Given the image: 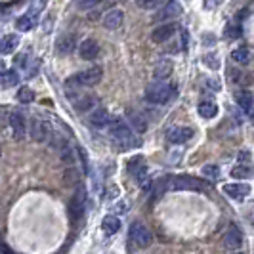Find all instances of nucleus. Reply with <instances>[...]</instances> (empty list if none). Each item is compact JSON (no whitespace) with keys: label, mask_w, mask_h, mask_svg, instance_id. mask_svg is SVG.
I'll use <instances>...</instances> for the list:
<instances>
[{"label":"nucleus","mask_w":254,"mask_h":254,"mask_svg":"<svg viewBox=\"0 0 254 254\" xmlns=\"http://www.w3.org/2000/svg\"><path fill=\"white\" fill-rule=\"evenodd\" d=\"M159 188L163 191L170 190V191H199V193H204V191H210V184L204 182V180L193 178V176H170L165 182H161Z\"/></svg>","instance_id":"1"},{"label":"nucleus","mask_w":254,"mask_h":254,"mask_svg":"<svg viewBox=\"0 0 254 254\" xmlns=\"http://www.w3.org/2000/svg\"><path fill=\"white\" fill-rule=\"evenodd\" d=\"M176 92H178V88L172 82L153 80L151 84H147V88H145V100L151 103H157V105H165L170 100H174Z\"/></svg>","instance_id":"2"},{"label":"nucleus","mask_w":254,"mask_h":254,"mask_svg":"<svg viewBox=\"0 0 254 254\" xmlns=\"http://www.w3.org/2000/svg\"><path fill=\"white\" fill-rule=\"evenodd\" d=\"M109 136H111V141H113V145L119 151H127V149H132V147H138L141 143L140 138L134 136V132L121 121H117L111 127Z\"/></svg>","instance_id":"3"},{"label":"nucleus","mask_w":254,"mask_h":254,"mask_svg":"<svg viewBox=\"0 0 254 254\" xmlns=\"http://www.w3.org/2000/svg\"><path fill=\"white\" fill-rule=\"evenodd\" d=\"M103 76V71L102 67H98V65H94V67H90L86 71H80V73H76V75L69 76L67 78V88L71 86H96L100 80H102Z\"/></svg>","instance_id":"4"},{"label":"nucleus","mask_w":254,"mask_h":254,"mask_svg":"<svg viewBox=\"0 0 254 254\" xmlns=\"http://www.w3.org/2000/svg\"><path fill=\"white\" fill-rule=\"evenodd\" d=\"M130 239L136 243L138 249H145V247L151 245L153 235H151V231L147 229V226L138 220V222H134V224L130 226Z\"/></svg>","instance_id":"5"},{"label":"nucleus","mask_w":254,"mask_h":254,"mask_svg":"<svg viewBox=\"0 0 254 254\" xmlns=\"http://www.w3.org/2000/svg\"><path fill=\"white\" fill-rule=\"evenodd\" d=\"M86 210V190L84 188H76V191L71 197V203H69V214L73 222H78L82 214Z\"/></svg>","instance_id":"6"},{"label":"nucleus","mask_w":254,"mask_h":254,"mask_svg":"<svg viewBox=\"0 0 254 254\" xmlns=\"http://www.w3.org/2000/svg\"><path fill=\"white\" fill-rule=\"evenodd\" d=\"M191 138H193V128L190 127H172L166 132V140L170 143H176V145L186 143Z\"/></svg>","instance_id":"7"},{"label":"nucleus","mask_w":254,"mask_h":254,"mask_svg":"<svg viewBox=\"0 0 254 254\" xmlns=\"http://www.w3.org/2000/svg\"><path fill=\"white\" fill-rule=\"evenodd\" d=\"M241 245H243V231L235 224H231L229 229L226 231V235H224V247L229 249V251H237Z\"/></svg>","instance_id":"8"},{"label":"nucleus","mask_w":254,"mask_h":254,"mask_svg":"<svg viewBox=\"0 0 254 254\" xmlns=\"http://www.w3.org/2000/svg\"><path fill=\"white\" fill-rule=\"evenodd\" d=\"M176 31H178L176 23H165V25L153 29L151 40L153 42H157V44H163V42H166V40H170V38L174 37V35H176Z\"/></svg>","instance_id":"9"},{"label":"nucleus","mask_w":254,"mask_h":254,"mask_svg":"<svg viewBox=\"0 0 254 254\" xmlns=\"http://www.w3.org/2000/svg\"><path fill=\"white\" fill-rule=\"evenodd\" d=\"M98 54H100V46H98V42H96V40L86 38V40H82V42H80V46H78V56H80L84 62H92V60H96V58H98Z\"/></svg>","instance_id":"10"},{"label":"nucleus","mask_w":254,"mask_h":254,"mask_svg":"<svg viewBox=\"0 0 254 254\" xmlns=\"http://www.w3.org/2000/svg\"><path fill=\"white\" fill-rule=\"evenodd\" d=\"M10 128L15 140H23L25 138V117L19 111H12L10 113Z\"/></svg>","instance_id":"11"},{"label":"nucleus","mask_w":254,"mask_h":254,"mask_svg":"<svg viewBox=\"0 0 254 254\" xmlns=\"http://www.w3.org/2000/svg\"><path fill=\"white\" fill-rule=\"evenodd\" d=\"M88 123L94 128H103L111 123V117H109V111L103 109V107H96L92 109V113L88 115Z\"/></svg>","instance_id":"12"},{"label":"nucleus","mask_w":254,"mask_h":254,"mask_svg":"<svg viewBox=\"0 0 254 254\" xmlns=\"http://www.w3.org/2000/svg\"><path fill=\"white\" fill-rule=\"evenodd\" d=\"M76 48V38L75 35H62V37L58 38V42H56V52L60 54V56H69V54H73Z\"/></svg>","instance_id":"13"},{"label":"nucleus","mask_w":254,"mask_h":254,"mask_svg":"<svg viewBox=\"0 0 254 254\" xmlns=\"http://www.w3.org/2000/svg\"><path fill=\"white\" fill-rule=\"evenodd\" d=\"M182 12H184V10H182V6H180L176 0H168V2L165 4V8H163L161 12L157 13V17H155V19H157V21H165V19H176V17H178Z\"/></svg>","instance_id":"14"},{"label":"nucleus","mask_w":254,"mask_h":254,"mask_svg":"<svg viewBox=\"0 0 254 254\" xmlns=\"http://www.w3.org/2000/svg\"><path fill=\"white\" fill-rule=\"evenodd\" d=\"M123 21H125V13H123V10H117V8L109 10L102 19L103 27H105V29H111V31L119 29V27L123 25Z\"/></svg>","instance_id":"15"},{"label":"nucleus","mask_w":254,"mask_h":254,"mask_svg":"<svg viewBox=\"0 0 254 254\" xmlns=\"http://www.w3.org/2000/svg\"><path fill=\"white\" fill-rule=\"evenodd\" d=\"M48 134H50L48 125L44 121L33 119V123H31V138L35 141H46L48 140Z\"/></svg>","instance_id":"16"},{"label":"nucleus","mask_w":254,"mask_h":254,"mask_svg":"<svg viewBox=\"0 0 254 254\" xmlns=\"http://www.w3.org/2000/svg\"><path fill=\"white\" fill-rule=\"evenodd\" d=\"M224 193L229 195L231 199H245L249 193H251V186H247V184H226L224 186Z\"/></svg>","instance_id":"17"},{"label":"nucleus","mask_w":254,"mask_h":254,"mask_svg":"<svg viewBox=\"0 0 254 254\" xmlns=\"http://www.w3.org/2000/svg\"><path fill=\"white\" fill-rule=\"evenodd\" d=\"M172 62L170 60H166V58H163V60H159L157 64H155V69H153V75H155V78L157 80H166L168 76L172 75Z\"/></svg>","instance_id":"18"},{"label":"nucleus","mask_w":254,"mask_h":254,"mask_svg":"<svg viewBox=\"0 0 254 254\" xmlns=\"http://www.w3.org/2000/svg\"><path fill=\"white\" fill-rule=\"evenodd\" d=\"M128 121H130V125H132V130H136V132H145L147 130V119L143 117V115L140 113V111H134V109H130L127 113Z\"/></svg>","instance_id":"19"},{"label":"nucleus","mask_w":254,"mask_h":254,"mask_svg":"<svg viewBox=\"0 0 254 254\" xmlns=\"http://www.w3.org/2000/svg\"><path fill=\"white\" fill-rule=\"evenodd\" d=\"M235 102H237V105L241 107L243 111L251 113V111H253V105H254V96L249 92V90H239V92L235 94Z\"/></svg>","instance_id":"20"},{"label":"nucleus","mask_w":254,"mask_h":254,"mask_svg":"<svg viewBox=\"0 0 254 254\" xmlns=\"http://www.w3.org/2000/svg\"><path fill=\"white\" fill-rule=\"evenodd\" d=\"M17 46H19V35H8V37L2 38V42H0V54L8 56V54H12Z\"/></svg>","instance_id":"21"},{"label":"nucleus","mask_w":254,"mask_h":254,"mask_svg":"<svg viewBox=\"0 0 254 254\" xmlns=\"http://www.w3.org/2000/svg\"><path fill=\"white\" fill-rule=\"evenodd\" d=\"M231 60H233L235 64H239V65L251 64V52H249V48H245V46H241V48H235V50L231 52Z\"/></svg>","instance_id":"22"},{"label":"nucleus","mask_w":254,"mask_h":254,"mask_svg":"<svg viewBox=\"0 0 254 254\" xmlns=\"http://www.w3.org/2000/svg\"><path fill=\"white\" fill-rule=\"evenodd\" d=\"M199 115L203 119H214L218 115V105L214 102H201L199 103Z\"/></svg>","instance_id":"23"},{"label":"nucleus","mask_w":254,"mask_h":254,"mask_svg":"<svg viewBox=\"0 0 254 254\" xmlns=\"http://www.w3.org/2000/svg\"><path fill=\"white\" fill-rule=\"evenodd\" d=\"M102 228L107 235H113V233H117L121 229V220L117 216H105L102 222Z\"/></svg>","instance_id":"24"},{"label":"nucleus","mask_w":254,"mask_h":254,"mask_svg":"<svg viewBox=\"0 0 254 254\" xmlns=\"http://www.w3.org/2000/svg\"><path fill=\"white\" fill-rule=\"evenodd\" d=\"M254 174V168L253 166H245V165H237L231 168V176L237 180H245V178H251Z\"/></svg>","instance_id":"25"},{"label":"nucleus","mask_w":254,"mask_h":254,"mask_svg":"<svg viewBox=\"0 0 254 254\" xmlns=\"http://www.w3.org/2000/svg\"><path fill=\"white\" fill-rule=\"evenodd\" d=\"M19 82V75L15 73V71H4L2 76H0V84L4 86V88H12Z\"/></svg>","instance_id":"26"},{"label":"nucleus","mask_w":254,"mask_h":254,"mask_svg":"<svg viewBox=\"0 0 254 254\" xmlns=\"http://www.w3.org/2000/svg\"><path fill=\"white\" fill-rule=\"evenodd\" d=\"M228 76L231 82H241V84H249V82H251V75L243 73L239 69H233V67L228 71Z\"/></svg>","instance_id":"27"},{"label":"nucleus","mask_w":254,"mask_h":254,"mask_svg":"<svg viewBox=\"0 0 254 254\" xmlns=\"http://www.w3.org/2000/svg\"><path fill=\"white\" fill-rule=\"evenodd\" d=\"M35 23H37V19L31 17L29 13H25V15H21V17L15 21V27H17V31H31V29L35 27Z\"/></svg>","instance_id":"28"},{"label":"nucleus","mask_w":254,"mask_h":254,"mask_svg":"<svg viewBox=\"0 0 254 254\" xmlns=\"http://www.w3.org/2000/svg\"><path fill=\"white\" fill-rule=\"evenodd\" d=\"M94 105H96V100L90 96H82L80 100H75V107L78 111H90Z\"/></svg>","instance_id":"29"},{"label":"nucleus","mask_w":254,"mask_h":254,"mask_svg":"<svg viewBox=\"0 0 254 254\" xmlns=\"http://www.w3.org/2000/svg\"><path fill=\"white\" fill-rule=\"evenodd\" d=\"M35 100V92L29 88V86H21L19 92H17V102L21 103H31Z\"/></svg>","instance_id":"30"},{"label":"nucleus","mask_w":254,"mask_h":254,"mask_svg":"<svg viewBox=\"0 0 254 254\" xmlns=\"http://www.w3.org/2000/svg\"><path fill=\"white\" fill-rule=\"evenodd\" d=\"M46 2H48V0H33V4H31V8H29V15L37 19L38 15H40V12L46 8Z\"/></svg>","instance_id":"31"},{"label":"nucleus","mask_w":254,"mask_h":254,"mask_svg":"<svg viewBox=\"0 0 254 254\" xmlns=\"http://www.w3.org/2000/svg\"><path fill=\"white\" fill-rule=\"evenodd\" d=\"M136 4L140 6L141 10H155L163 4V0H136Z\"/></svg>","instance_id":"32"},{"label":"nucleus","mask_w":254,"mask_h":254,"mask_svg":"<svg viewBox=\"0 0 254 254\" xmlns=\"http://www.w3.org/2000/svg\"><path fill=\"white\" fill-rule=\"evenodd\" d=\"M203 174L210 180H218V176H220V168H218L216 165H206V166H203Z\"/></svg>","instance_id":"33"},{"label":"nucleus","mask_w":254,"mask_h":254,"mask_svg":"<svg viewBox=\"0 0 254 254\" xmlns=\"http://www.w3.org/2000/svg\"><path fill=\"white\" fill-rule=\"evenodd\" d=\"M100 2H102V0H75V4L78 10H90V8L98 6Z\"/></svg>","instance_id":"34"},{"label":"nucleus","mask_w":254,"mask_h":254,"mask_svg":"<svg viewBox=\"0 0 254 254\" xmlns=\"http://www.w3.org/2000/svg\"><path fill=\"white\" fill-rule=\"evenodd\" d=\"M204 64H208L210 69H218L220 67V60H218L214 54H206L204 56Z\"/></svg>","instance_id":"35"},{"label":"nucleus","mask_w":254,"mask_h":254,"mask_svg":"<svg viewBox=\"0 0 254 254\" xmlns=\"http://www.w3.org/2000/svg\"><path fill=\"white\" fill-rule=\"evenodd\" d=\"M224 0H204V10H216Z\"/></svg>","instance_id":"36"},{"label":"nucleus","mask_w":254,"mask_h":254,"mask_svg":"<svg viewBox=\"0 0 254 254\" xmlns=\"http://www.w3.org/2000/svg\"><path fill=\"white\" fill-rule=\"evenodd\" d=\"M228 35H229V38L239 37V35H241V27H235V29H233V27H229V29H228Z\"/></svg>","instance_id":"37"},{"label":"nucleus","mask_w":254,"mask_h":254,"mask_svg":"<svg viewBox=\"0 0 254 254\" xmlns=\"http://www.w3.org/2000/svg\"><path fill=\"white\" fill-rule=\"evenodd\" d=\"M210 86H212L214 90L220 88V82H218V78H210Z\"/></svg>","instance_id":"38"},{"label":"nucleus","mask_w":254,"mask_h":254,"mask_svg":"<svg viewBox=\"0 0 254 254\" xmlns=\"http://www.w3.org/2000/svg\"><path fill=\"white\" fill-rule=\"evenodd\" d=\"M235 254H247V253H235Z\"/></svg>","instance_id":"39"},{"label":"nucleus","mask_w":254,"mask_h":254,"mask_svg":"<svg viewBox=\"0 0 254 254\" xmlns=\"http://www.w3.org/2000/svg\"><path fill=\"white\" fill-rule=\"evenodd\" d=\"M253 121H254V113H253Z\"/></svg>","instance_id":"40"}]
</instances>
